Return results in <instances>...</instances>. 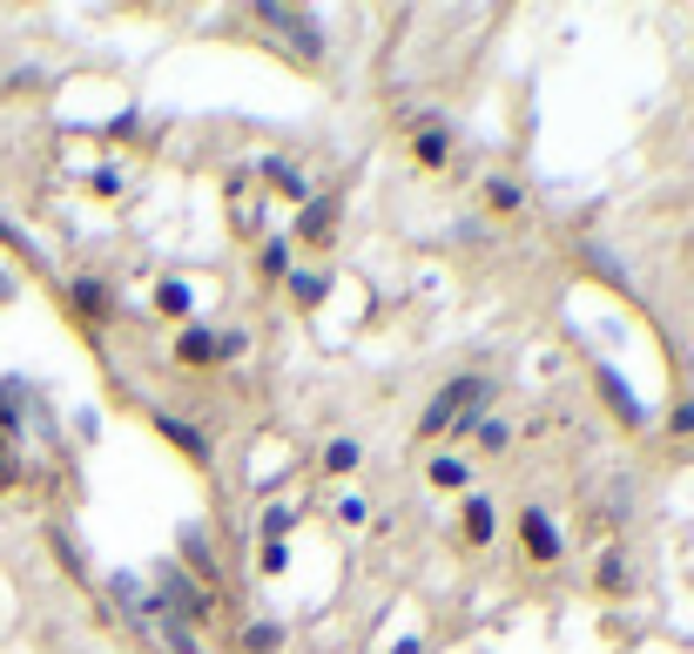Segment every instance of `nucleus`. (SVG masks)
I'll return each instance as SVG.
<instances>
[{"label":"nucleus","instance_id":"1","mask_svg":"<svg viewBox=\"0 0 694 654\" xmlns=\"http://www.w3.org/2000/svg\"><path fill=\"white\" fill-rule=\"evenodd\" d=\"M486 405H492V378L486 371H466L452 378L439 398L425 405V419H418V446H439V439H472L479 419H486Z\"/></svg>","mask_w":694,"mask_h":654},{"label":"nucleus","instance_id":"2","mask_svg":"<svg viewBox=\"0 0 694 654\" xmlns=\"http://www.w3.org/2000/svg\"><path fill=\"white\" fill-rule=\"evenodd\" d=\"M567 540H560V520L547 507H527L519 513V560H533V566H560Z\"/></svg>","mask_w":694,"mask_h":654},{"label":"nucleus","instance_id":"3","mask_svg":"<svg viewBox=\"0 0 694 654\" xmlns=\"http://www.w3.org/2000/svg\"><path fill=\"white\" fill-rule=\"evenodd\" d=\"M330 229H337V196H310L297 210V229H290V251H330Z\"/></svg>","mask_w":694,"mask_h":654},{"label":"nucleus","instance_id":"4","mask_svg":"<svg viewBox=\"0 0 694 654\" xmlns=\"http://www.w3.org/2000/svg\"><path fill=\"white\" fill-rule=\"evenodd\" d=\"M290 466H297V446L284 432H264V439L249 446V486H277Z\"/></svg>","mask_w":694,"mask_h":654},{"label":"nucleus","instance_id":"5","mask_svg":"<svg viewBox=\"0 0 694 654\" xmlns=\"http://www.w3.org/2000/svg\"><path fill=\"white\" fill-rule=\"evenodd\" d=\"M472 472H479V466H472V452H459V446H446V452H431V459H425V479L439 486V493H452V500L472 493Z\"/></svg>","mask_w":694,"mask_h":654},{"label":"nucleus","instance_id":"6","mask_svg":"<svg viewBox=\"0 0 694 654\" xmlns=\"http://www.w3.org/2000/svg\"><path fill=\"white\" fill-rule=\"evenodd\" d=\"M176 365H183V371H216V365H223V331H210V324H183Z\"/></svg>","mask_w":694,"mask_h":654},{"label":"nucleus","instance_id":"7","mask_svg":"<svg viewBox=\"0 0 694 654\" xmlns=\"http://www.w3.org/2000/svg\"><path fill=\"white\" fill-rule=\"evenodd\" d=\"M68 304H74L81 324H109V317H115V290H109L102 277H74V284H68Z\"/></svg>","mask_w":694,"mask_h":654},{"label":"nucleus","instance_id":"8","mask_svg":"<svg viewBox=\"0 0 694 654\" xmlns=\"http://www.w3.org/2000/svg\"><path fill=\"white\" fill-rule=\"evenodd\" d=\"M492 533H499L492 500H486V493H466V507H459V540H466L472 553H486V546H492Z\"/></svg>","mask_w":694,"mask_h":654},{"label":"nucleus","instance_id":"9","mask_svg":"<svg viewBox=\"0 0 694 654\" xmlns=\"http://www.w3.org/2000/svg\"><path fill=\"white\" fill-rule=\"evenodd\" d=\"M411 162H418V170H446V162H452V135H446V122H418L411 129Z\"/></svg>","mask_w":694,"mask_h":654},{"label":"nucleus","instance_id":"10","mask_svg":"<svg viewBox=\"0 0 694 654\" xmlns=\"http://www.w3.org/2000/svg\"><path fill=\"white\" fill-rule=\"evenodd\" d=\"M256 21H264V28H290L284 41H290L297 54H310V61L324 54V41H317V21H304V14H290V8H256Z\"/></svg>","mask_w":694,"mask_h":654},{"label":"nucleus","instance_id":"11","mask_svg":"<svg viewBox=\"0 0 694 654\" xmlns=\"http://www.w3.org/2000/svg\"><path fill=\"white\" fill-rule=\"evenodd\" d=\"M297 520H304V513H297L290 500H271L264 513H256V533H264V546H284V540L297 533Z\"/></svg>","mask_w":694,"mask_h":654},{"label":"nucleus","instance_id":"12","mask_svg":"<svg viewBox=\"0 0 694 654\" xmlns=\"http://www.w3.org/2000/svg\"><path fill=\"white\" fill-rule=\"evenodd\" d=\"M196 310V284L190 277H162L155 284V317H190Z\"/></svg>","mask_w":694,"mask_h":654},{"label":"nucleus","instance_id":"13","mask_svg":"<svg viewBox=\"0 0 694 654\" xmlns=\"http://www.w3.org/2000/svg\"><path fill=\"white\" fill-rule=\"evenodd\" d=\"M284 284H290L297 310H317V304L330 297V277H324V270H310V264H290V277H284Z\"/></svg>","mask_w":694,"mask_h":654},{"label":"nucleus","instance_id":"14","mask_svg":"<svg viewBox=\"0 0 694 654\" xmlns=\"http://www.w3.org/2000/svg\"><path fill=\"white\" fill-rule=\"evenodd\" d=\"M358 459H365V452H358V439H330V446L317 452V466H324L330 479H351V472H358Z\"/></svg>","mask_w":694,"mask_h":654},{"label":"nucleus","instance_id":"15","mask_svg":"<svg viewBox=\"0 0 694 654\" xmlns=\"http://www.w3.org/2000/svg\"><path fill=\"white\" fill-rule=\"evenodd\" d=\"M593 587H600V594H627V560H621L614 546L593 560Z\"/></svg>","mask_w":694,"mask_h":654},{"label":"nucleus","instance_id":"16","mask_svg":"<svg viewBox=\"0 0 694 654\" xmlns=\"http://www.w3.org/2000/svg\"><path fill=\"white\" fill-rule=\"evenodd\" d=\"M506 439H512V432H506V419H492V412H486V419H479V432H472V466H479V459H492V452H506Z\"/></svg>","mask_w":694,"mask_h":654},{"label":"nucleus","instance_id":"17","mask_svg":"<svg viewBox=\"0 0 694 654\" xmlns=\"http://www.w3.org/2000/svg\"><path fill=\"white\" fill-rule=\"evenodd\" d=\"M486 210H499V216H519V210H527V190H519V183H506V176H492V183H486Z\"/></svg>","mask_w":694,"mask_h":654},{"label":"nucleus","instance_id":"18","mask_svg":"<svg viewBox=\"0 0 694 654\" xmlns=\"http://www.w3.org/2000/svg\"><path fill=\"white\" fill-rule=\"evenodd\" d=\"M155 426H162L169 439H176V446H190L196 459H210V439H203V432H190V426H176V419H169V412H155Z\"/></svg>","mask_w":694,"mask_h":654},{"label":"nucleus","instance_id":"19","mask_svg":"<svg viewBox=\"0 0 694 654\" xmlns=\"http://www.w3.org/2000/svg\"><path fill=\"white\" fill-rule=\"evenodd\" d=\"M277 641H284V634H277V621H256V627L243 634V647H249V654H277Z\"/></svg>","mask_w":694,"mask_h":654},{"label":"nucleus","instance_id":"20","mask_svg":"<svg viewBox=\"0 0 694 654\" xmlns=\"http://www.w3.org/2000/svg\"><path fill=\"white\" fill-rule=\"evenodd\" d=\"M21 486V452H14V439H0V493H14Z\"/></svg>","mask_w":694,"mask_h":654},{"label":"nucleus","instance_id":"21","mask_svg":"<svg viewBox=\"0 0 694 654\" xmlns=\"http://www.w3.org/2000/svg\"><path fill=\"white\" fill-rule=\"evenodd\" d=\"M264 277H290V243H264Z\"/></svg>","mask_w":694,"mask_h":654},{"label":"nucleus","instance_id":"22","mask_svg":"<svg viewBox=\"0 0 694 654\" xmlns=\"http://www.w3.org/2000/svg\"><path fill=\"white\" fill-rule=\"evenodd\" d=\"M256 566H264V574H284V566H290V546H264V553H256Z\"/></svg>","mask_w":694,"mask_h":654},{"label":"nucleus","instance_id":"23","mask_svg":"<svg viewBox=\"0 0 694 654\" xmlns=\"http://www.w3.org/2000/svg\"><path fill=\"white\" fill-rule=\"evenodd\" d=\"M371 513H365V500H337V527H365Z\"/></svg>","mask_w":694,"mask_h":654},{"label":"nucleus","instance_id":"24","mask_svg":"<svg viewBox=\"0 0 694 654\" xmlns=\"http://www.w3.org/2000/svg\"><path fill=\"white\" fill-rule=\"evenodd\" d=\"M14 426H21V412L8 405V391H0V439H14Z\"/></svg>","mask_w":694,"mask_h":654},{"label":"nucleus","instance_id":"25","mask_svg":"<svg viewBox=\"0 0 694 654\" xmlns=\"http://www.w3.org/2000/svg\"><path fill=\"white\" fill-rule=\"evenodd\" d=\"M391 654H425V641H418V634H411V641H398V647H391Z\"/></svg>","mask_w":694,"mask_h":654}]
</instances>
